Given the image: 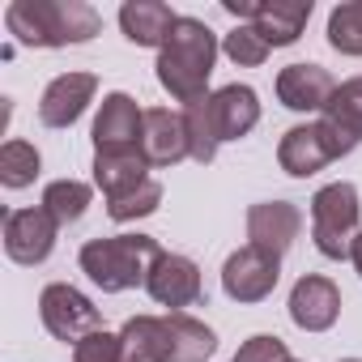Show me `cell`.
<instances>
[{
  "mask_svg": "<svg viewBox=\"0 0 362 362\" xmlns=\"http://www.w3.org/2000/svg\"><path fill=\"white\" fill-rule=\"evenodd\" d=\"M362 222V205H358V188L349 179H337V184H324L311 197V239L320 247V256L328 260H349L354 239Z\"/></svg>",
  "mask_w": 362,
  "mask_h": 362,
  "instance_id": "cell-4",
  "label": "cell"
},
{
  "mask_svg": "<svg viewBox=\"0 0 362 362\" xmlns=\"http://www.w3.org/2000/svg\"><path fill=\"white\" fill-rule=\"evenodd\" d=\"M218 354V337L205 320L188 311L162 315V362H205Z\"/></svg>",
  "mask_w": 362,
  "mask_h": 362,
  "instance_id": "cell-17",
  "label": "cell"
},
{
  "mask_svg": "<svg viewBox=\"0 0 362 362\" xmlns=\"http://www.w3.org/2000/svg\"><path fill=\"white\" fill-rule=\"evenodd\" d=\"M145 179H149V162H145L141 145H136V149H107V153H94V188H98L107 201H115V197L141 188Z\"/></svg>",
  "mask_w": 362,
  "mask_h": 362,
  "instance_id": "cell-18",
  "label": "cell"
},
{
  "mask_svg": "<svg viewBox=\"0 0 362 362\" xmlns=\"http://www.w3.org/2000/svg\"><path fill=\"white\" fill-rule=\"evenodd\" d=\"M141 153H145L149 166H175V162L192 158V153H188L184 111L149 107V111H145V128H141Z\"/></svg>",
  "mask_w": 362,
  "mask_h": 362,
  "instance_id": "cell-13",
  "label": "cell"
},
{
  "mask_svg": "<svg viewBox=\"0 0 362 362\" xmlns=\"http://www.w3.org/2000/svg\"><path fill=\"white\" fill-rule=\"evenodd\" d=\"M281 281V256H269L260 247H239L222 264V290L235 303H264Z\"/></svg>",
  "mask_w": 362,
  "mask_h": 362,
  "instance_id": "cell-7",
  "label": "cell"
},
{
  "mask_svg": "<svg viewBox=\"0 0 362 362\" xmlns=\"http://www.w3.org/2000/svg\"><path fill=\"white\" fill-rule=\"evenodd\" d=\"M149 298L158 307H170V311H184V307H197L205 298V281H201V269L192 256H179V252H162L158 264L149 269V281H145Z\"/></svg>",
  "mask_w": 362,
  "mask_h": 362,
  "instance_id": "cell-8",
  "label": "cell"
},
{
  "mask_svg": "<svg viewBox=\"0 0 362 362\" xmlns=\"http://www.w3.org/2000/svg\"><path fill=\"white\" fill-rule=\"evenodd\" d=\"M222 52H226L239 69H256V64H264V60H269V52H273V47L260 39V30H256V26H235V30L222 39Z\"/></svg>",
  "mask_w": 362,
  "mask_h": 362,
  "instance_id": "cell-28",
  "label": "cell"
},
{
  "mask_svg": "<svg viewBox=\"0 0 362 362\" xmlns=\"http://www.w3.org/2000/svg\"><path fill=\"white\" fill-rule=\"evenodd\" d=\"M290 358V349H286V341L281 337H252V341H243L239 345V354H235V362H286Z\"/></svg>",
  "mask_w": 362,
  "mask_h": 362,
  "instance_id": "cell-30",
  "label": "cell"
},
{
  "mask_svg": "<svg viewBox=\"0 0 362 362\" xmlns=\"http://www.w3.org/2000/svg\"><path fill=\"white\" fill-rule=\"evenodd\" d=\"M311 18V0H260V9H256V30L269 47H290L298 43L303 26Z\"/></svg>",
  "mask_w": 362,
  "mask_h": 362,
  "instance_id": "cell-20",
  "label": "cell"
},
{
  "mask_svg": "<svg viewBox=\"0 0 362 362\" xmlns=\"http://www.w3.org/2000/svg\"><path fill=\"white\" fill-rule=\"evenodd\" d=\"M73 362H119V332H90L73 345Z\"/></svg>",
  "mask_w": 362,
  "mask_h": 362,
  "instance_id": "cell-29",
  "label": "cell"
},
{
  "mask_svg": "<svg viewBox=\"0 0 362 362\" xmlns=\"http://www.w3.org/2000/svg\"><path fill=\"white\" fill-rule=\"evenodd\" d=\"M337 94V81L324 64H286L277 73V103L290 111H320Z\"/></svg>",
  "mask_w": 362,
  "mask_h": 362,
  "instance_id": "cell-15",
  "label": "cell"
},
{
  "mask_svg": "<svg viewBox=\"0 0 362 362\" xmlns=\"http://www.w3.org/2000/svg\"><path fill=\"white\" fill-rule=\"evenodd\" d=\"M354 149H358V145H354L341 128H332L328 119H315V124H294V128L281 136V145H277V162H281L286 175L307 179V175L324 170L328 162L354 153Z\"/></svg>",
  "mask_w": 362,
  "mask_h": 362,
  "instance_id": "cell-5",
  "label": "cell"
},
{
  "mask_svg": "<svg viewBox=\"0 0 362 362\" xmlns=\"http://www.w3.org/2000/svg\"><path fill=\"white\" fill-rule=\"evenodd\" d=\"M141 128H145V111L136 107L132 94L115 90L103 98L98 119H94V153L107 149H136L141 145Z\"/></svg>",
  "mask_w": 362,
  "mask_h": 362,
  "instance_id": "cell-12",
  "label": "cell"
},
{
  "mask_svg": "<svg viewBox=\"0 0 362 362\" xmlns=\"http://www.w3.org/2000/svg\"><path fill=\"white\" fill-rule=\"evenodd\" d=\"M162 243L153 235H111V239H90L81 247V273L103 290V294H124L149 281V269L158 264Z\"/></svg>",
  "mask_w": 362,
  "mask_h": 362,
  "instance_id": "cell-3",
  "label": "cell"
},
{
  "mask_svg": "<svg viewBox=\"0 0 362 362\" xmlns=\"http://www.w3.org/2000/svg\"><path fill=\"white\" fill-rule=\"evenodd\" d=\"M298 230H303V214L290 201H260L247 209V243L269 256H286Z\"/></svg>",
  "mask_w": 362,
  "mask_h": 362,
  "instance_id": "cell-10",
  "label": "cell"
},
{
  "mask_svg": "<svg viewBox=\"0 0 362 362\" xmlns=\"http://www.w3.org/2000/svg\"><path fill=\"white\" fill-rule=\"evenodd\" d=\"M320 119H328L332 128H341L354 145H362V77L341 81L337 94L328 98V107H324Z\"/></svg>",
  "mask_w": 362,
  "mask_h": 362,
  "instance_id": "cell-23",
  "label": "cell"
},
{
  "mask_svg": "<svg viewBox=\"0 0 362 362\" xmlns=\"http://www.w3.org/2000/svg\"><path fill=\"white\" fill-rule=\"evenodd\" d=\"M345 362H358V358H345Z\"/></svg>",
  "mask_w": 362,
  "mask_h": 362,
  "instance_id": "cell-33",
  "label": "cell"
},
{
  "mask_svg": "<svg viewBox=\"0 0 362 362\" xmlns=\"http://www.w3.org/2000/svg\"><path fill=\"white\" fill-rule=\"evenodd\" d=\"M218 64V35L201 22V18H179L166 47L158 52V86L175 98V103H201L209 98V77Z\"/></svg>",
  "mask_w": 362,
  "mask_h": 362,
  "instance_id": "cell-1",
  "label": "cell"
},
{
  "mask_svg": "<svg viewBox=\"0 0 362 362\" xmlns=\"http://www.w3.org/2000/svg\"><path fill=\"white\" fill-rule=\"evenodd\" d=\"M184 128H188V153H192V162H201V166H209L214 158H218V132H214V119H209V107H205V98L201 103H192V107H184Z\"/></svg>",
  "mask_w": 362,
  "mask_h": 362,
  "instance_id": "cell-26",
  "label": "cell"
},
{
  "mask_svg": "<svg viewBox=\"0 0 362 362\" xmlns=\"http://www.w3.org/2000/svg\"><path fill=\"white\" fill-rule=\"evenodd\" d=\"M349 260H354V269H358V277H362V235L354 239V252H349Z\"/></svg>",
  "mask_w": 362,
  "mask_h": 362,
  "instance_id": "cell-31",
  "label": "cell"
},
{
  "mask_svg": "<svg viewBox=\"0 0 362 362\" xmlns=\"http://www.w3.org/2000/svg\"><path fill=\"white\" fill-rule=\"evenodd\" d=\"M56 235H60V222L43 205L5 214V252L18 264H43L56 247Z\"/></svg>",
  "mask_w": 362,
  "mask_h": 362,
  "instance_id": "cell-9",
  "label": "cell"
},
{
  "mask_svg": "<svg viewBox=\"0 0 362 362\" xmlns=\"http://www.w3.org/2000/svg\"><path fill=\"white\" fill-rule=\"evenodd\" d=\"M119 362H162V315H132L119 328Z\"/></svg>",
  "mask_w": 362,
  "mask_h": 362,
  "instance_id": "cell-21",
  "label": "cell"
},
{
  "mask_svg": "<svg viewBox=\"0 0 362 362\" xmlns=\"http://www.w3.org/2000/svg\"><path fill=\"white\" fill-rule=\"evenodd\" d=\"M158 205H162V184L149 175L141 188H132V192L107 201V214H111V222H136V218H149Z\"/></svg>",
  "mask_w": 362,
  "mask_h": 362,
  "instance_id": "cell-27",
  "label": "cell"
},
{
  "mask_svg": "<svg viewBox=\"0 0 362 362\" xmlns=\"http://www.w3.org/2000/svg\"><path fill=\"white\" fill-rule=\"evenodd\" d=\"M39 315H43V328L56 341H73V345L103 328V311L77 286H69V281H52L39 294Z\"/></svg>",
  "mask_w": 362,
  "mask_h": 362,
  "instance_id": "cell-6",
  "label": "cell"
},
{
  "mask_svg": "<svg viewBox=\"0 0 362 362\" xmlns=\"http://www.w3.org/2000/svg\"><path fill=\"white\" fill-rule=\"evenodd\" d=\"M341 315V290L332 277H320V273H307L294 281L290 290V320L303 328V332H328Z\"/></svg>",
  "mask_w": 362,
  "mask_h": 362,
  "instance_id": "cell-11",
  "label": "cell"
},
{
  "mask_svg": "<svg viewBox=\"0 0 362 362\" xmlns=\"http://www.w3.org/2000/svg\"><path fill=\"white\" fill-rule=\"evenodd\" d=\"M90 197H94V188L81 184V179H56V184L43 188V209H47L60 226H73V222L86 218Z\"/></svg>",
  "mask_w": 362,
  "mask_h": 362,
  "instance_id": "cell-22",
  "label": "cell"
},
{
  "mask_svg": "<svg viewBox=\"0 0 362 362\" xmlns=\"http://www.w3.org/2000/svg\"><path fill=\"white\" fill-rule=\"evenodd\" d=\"M94 94H98L94 73H60L39 98V119L47 128H69V124L81 119V111L94 103Z\"/></svg>",
  "mask_w": 362,
  "mask_h": 362,
  "instance_id": "cell-14",
  "label": "cell"
},
{
  "mask_svg": "<svg viewBox=\"0 0 362 362\" xmlns=\"http://www.w3.org/2000/svg\"><path fill=\"white\" fill-rule=\"evenodd\" d=\"M175 22L179 18L170 13V5H162V0H128V5L119 9V30L136 47H158L162 52L170 30H175Z\"/></svg>",
  "mask_w": 362,
  "mask_h": 362,
  "instance_id": "cell-19",
  "label": "cell"
},
{
  "mask_svg": "<svg viewBox=\"0 0 362 362\" xmlns=\"http://www.w3.org/2000/svg\"><path fill=\"white\" fill-rule=\"evenodd\" d=\"M205 107H209V119H214L218 141H239V136H247L260 124V98H256L252 86H239V81L214 90L205 98Z\"/></svg>",
  "mask_w": 362,
  "mask_h": 362,
  "instance_id": "cell-16",
  "label": "cell"
},
{
  "mask_svg": "<svg viewBox=\"0 0 362 362\" xmlns=\"http://www.w3.org/2000/svg\"><path fill=\"white\" fill-rule=\"evenodd\" d=\"M39 166H43V158L30 141H5V149H0V184L22 192L39 179Z\"/></svg>",
  "mask_w": 362,
  "mask_h": 362,
  "instance_id": "cell-24",
  "label": "cell"
},
{
  "mask_svg": "<svg viewBox=\"0 0 362 362\" xmlns=\"http://www.w3.org/2000/svg\"><path fill=\"white\" fill-rule=\"evenodd\" d=\"M286 362H298V358H286Z\"/></svg>",
  "mask_w": 362,
  "mask_h": 362,
  "instance_id": "cell-32",
  "label": "cell"
},
{
  "mask_svg": "<svg viewBox=\"0 0 362 362\" xmlns=\"http://www.w3.org/2000/svg\"><path fill=\"white\" fill-rule=\"evenodd\" d=\"M5 30L22 47H69L90 43L103 30V18L86 0H13L5 9Z\"/></svg>",
  "mask_w": 362,
  "mask_h": 362,
  "instance_id": "cell-2",
  "label": "cell"
},
{
  "mask_svg": "<svg viewBox=\"0 0 362 362\" xmlns=\"http://www.w3.org/2000/svg\"><path fill=\"white\" fill-rule=\"evenodd\" d=\"M328 43L341 56H362V0H345L328 13Z\"/></svg>",
  "mask_w": 362,
  "mask_h": 362,
  "instance_id": "cell-25",
  "label": "cell"
}]
</instances>
